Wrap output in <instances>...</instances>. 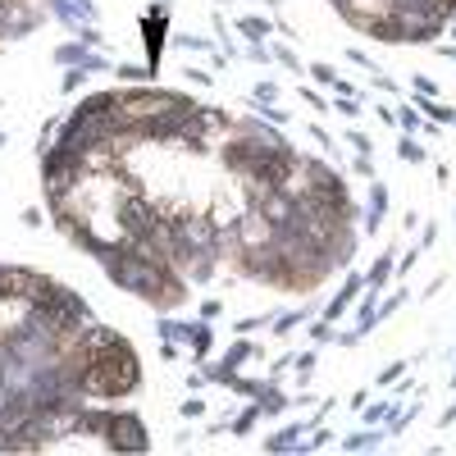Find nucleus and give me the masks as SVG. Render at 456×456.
<instances>
[{"instance_id":"nucleus-23","label":"nucleus","mask_w":456,"mask_h":456,"mask_svg":"<svg viewBox=\"0 0 456 456\" xmlns=\"http://www.w3.org/2000/svg\"><path fill=\"white\" fill-rule=\"evenodd\" d=\"M270 55H274V60H279V64H283V69H292V73H301V64H297V55H292V51H288V46H274V51H270Z\"/></svg>"},{"instance_id":"nucleus-6","label":"nucleus","mask_w":456,"mask_h":456,"mask_svg":"<svg viewBox=\"0 0 456 456\" xmlns=\"http://www.w3.org/2000/svg\"><path fill=\"white\" fill-rule=\"evenodd\" d=\"M392 256H397V251H383L379 261H374V270H369V274H365V288H374V292H379L383 283H388V279H392V270H397V261H392Z\"/></svg>"},{"instance_id":"nucleus-28","label":"nucleus","mask_w":456,"mask_h":456,"mask_svg":"<svg viewBox=\"0 0 456 456\" xmlns=\"http://www.w3.org/2000/svg\"><path fill=\"white\" fill-rule=\"evenodd\" d=\"M78 42H82V46H87V51H91V46H100V42H105V37H100L96 28H91V23H82V28H78Z\"/></svg>"},{"instance_id":"nucleus-24","label":"nucleus","mask_w":456,"mask_h":456,"mask_svg":"<svg viewBox=\"0 0 456 456\" xmlns=\"http://www.w3.org/2000/svg\"><path fill=\"white\" fill-rule=\"evenodd\" d=\"M78 69H87V73H105V69H109V60H105V55H91V51H87Z\"/></svg>"},{"instance_id":"nucleus-20","label":"nucleus","mask_w":456,"mask_h":456,"mask_svg":"<svg viewBox=\"0 0 456 456\" xmlns=\"http://www.w3.org/2000/svg\"><path fill=\"white\" fill-rule=\"evenodd\" d=\"M119 78L128 82V87H141V82L151 78V69H141V64H119Z\"/></svg>"},{"instance_id":"nucleus-47","label":"nucleus","mask_w":456,"mask_h":456,"mask_svg":"<svg viewBox=\"0 0 456 456\" xmlns=\"http://www.w3.org/2000/svg\"><path fill=\"white\" fill-rule=\"evenodd\" d=\"M452 37H456V19H452Z\"/></svg>"},{"instance_id":"nucleus-44","label":"nucleus","mask_w":456,"mask_h":456,"mask_svg":"<svg viewBox=\"0 0 456 456\" xmlns=\"http://www.w3.org/2000/svg\"><path fill=\"white\" fill-rule=\"evenodd\" d=\"M187 78H192V82H201V87H210V73H206V69H187Z\"/></svg>"},{"instance_id":"nucleus-42","label":"nucleus","mask_w":456,"mask_h":456,"mask_svg":"<svg viewBox=\"0 0 456 456\" xmlns=\"http://www.w3.org/2000/svg\"><path fill=\"white\" fill-rule=\"evenodd\" d=\"M301 100H306V105H310V109H324V100H319V91H310V87L301 91Z\"/></svg>"},{"instance_id":"nucleus-43","label":"nucleus","mask_w":456,"mask_h":456,"mask_svg":"<svg viewBox=\"0 0 456 456\" xmlns=\"http://www.w3.org/2000/svg\"><path fill=\"white\" fill-rule=\"evenodd\" d=\"M356 174H360V178H374V164H369V155H360V160H356Z\"/></svg>"},{"instance_id":"nucleus-15","label":"nucleus","mask_w":456,"mask_h":456,"mask_svg":"<svg viewBox=\"0 0 456 456\" xmlns=\"http://www.w3.org/2000/svg\"><path fill=\"white\" fill-rule=\"evenodd\" d=\"M397 160H406V164H424V160H429V151H424V146H415L411 137H402V146H397Z\"/></svg>"},{"instance_id":"nucleus-26","label":"nucleus","mask_w":456,"mask_h":456,"mask_svg":"<svg viewBox=\"0 0 456 456\" xmlns=\"http://www.w3.org/2000/svg\"><path fill=\"white\" fill-rule=\"evenodd\" d=\"M333 109H337V114H347V119H356V114H360L356 96H333Z\"/></svg>"},{"instance_id":"nucleus-50","label":"nucleus","mask_w":456,"mask_h":456,"mask_svg":"<svg viewBox=\"0 0 456 456\" xmlns=\"http://www.w3.org/2000/svg\"><path fill=\"white\" fill-rule=\"evenodd\" d=\"M333 5H342V0H333Z\"/></svg>"},{"instance_id":"nucleus-46","label":"nucleus","mask_w":456,"mask_h":456,"mask_svg":"<svg viewBox=\"0 0 456 456\" xmlns=\"http://www.w3.org/2000/svg\"><path fill=\"white\" fill-rule=\"evenodd\" d=\"M447 424H456V406H447V411H443V429H447Z\"/></svg>"},{"instance_id":"nucleus-8","label":"nucleus","mask_w":456,"mask_h":456,"mask_svg":"<svg viewBox=\"0 0 456 456\" xmlns=\"http://www.w3.org/2000/svg\"><path fill=\"white\" fill-rule=\"evenodd\" d=\"M360 328H356V333L360 337H365L369 333V328H374V324H379V292H374V288H369V292H365V301H360Z\"/></svg>"},{"instance_id":"nucleus-34","label":"nucleus","mask_w":456,"mask_h":456,"mask_svg":"<svg viewBox=\"0 0 456 456\" xmlns=\"http://www.w3.org/2000/svg\"><path fill=\"white\" fill-rule=\"evenodd\" d=\"M310 337H315V342H328V337H333V328H328V319H319V324H310Z\"/></svg>"},{"instance_id":"nucleus-35","label":"nucleus","mask_w":456,"mask_h":456,"mask_svg":"<svg viewBox=\"0 0 456 456\" xmlns=\"http://www.w3.org/2000/svg\"><path fill=\"white\" fill-rule=\"evenodd\" d=\"M183 415H187V420H196V415H206V402H196V397H187V402H183Z\"/></svg>"},{"instance_id":"nucleus-13","label":"nucleus","mask_w":456,"mask_h":456,"mask_svg":"<svg viewBox=\"0 0 456 456\" xmlns=\"http://www.w3.org/2000/svg\"><path fill=\"white\" fill-rule=\"evenodd\" d=\"M379 443H383L379 429H365V434H351L342 447H347V452H369V447H379Z\"/></svg>"},{"instance_id":"nucleus-32","label":"nucleus","mask_w":456,"mask_h":456,"mask_svg":"<svg viewBox=\"0 0 456 456\" xmlns=\"http://www.w3.org/2000/svg\"><path fill=\"white\" fill-rule=\"evenodd\" d=\"M292 365L301 369V379H306V374H310V369H315V351H301V356H292Z\"/></svg>"},{"instance_id":"nucleus-18","label":"nucleus","mask_w":456,"mask_h":456,"mask_svg":"<svg viewBox=\"0 0 456 456\" xmlns=\"http://www.w3.org/2000/svg\"><path fill=\"white\" fill-rule=\"evenodd\" d=\"M261 402H256V406H251V411H242L238 415V420H233V434H251V429H256V420H261Z\"/></svg>"},{"instance_id":"nucleus-51","label":"nucleus","mask_w":456,"mask_h":456,"mask_svg":"<svg viewBox=\"0 0 456 456\" xmlns=\"http://www.w3.org/2000/svg\"><path fill=\"white\" fill-rule=\"evenodd\" d=\"M452 60H456V51H452Z\"/></svg>"},{"instance_id":"nucleus-3","label":"nucleus","mask_w":456,"mask_h":456,"mask_svg":"<svg viewBox=\"0 0 456 456\" xmlns=\"http://www.w3.org/2000/svg\"><path fill=\"white\" fill-rule=\"evenodd\" d=\"M238 238H242V251L270 247V242H274V224L265 219V210H256V206L242 210V215H238Z\"/></svg>"},{"instance_id":"nucleus-17","label":"nucleus","mask_w":456,"mask_h":456,"mask_svg":"<svg viewBox=\"0 0 456 456\" xmlns=\"http://www.w3.org/2000/svg\"><path fill=\"white\" fill-rule=\"evenodd\" d=\"M251 356H256V347H251V342H233V347H228V356H224V365L238 369L242 360H251Z\"/></svg>"},{"instance_id":"nucleus-2","label":"nucleus","mask_w":456,"mask_h":456,"mask_svg":"<svg viewBox=\"0 0 456 456\" xmlns=\"http://www.w3.org/2000/svg\"><path fill=\"white\" fill-rule=\"evenodd\" d=\"M105 447L109 452H146V424L137 420L132 411H114V420H109V429H105Z\"/></svg>"},{"instance_id":"nucleus-49","label":"nucleus","mask_w":456,"mask_h":456,"mask_svg":"<svg viewBox=\"0 0 456 456\" xmlns=\"http://www.w3.org/2000/svg\"><path fill=\"white\" fill-rule=\"evenodd\" d=\"M219 5H228V0H219Z\"/></svg>"},{"instance_id":"nucleus-29","label":"nucleus","mask_w":456,"mask_h":456,"mask_svg":"<svg viewBox=\"0 0 456 456\" xmlns=\"http://www.w3.org/2000/svg\"><path fill=\"white\" fill-rule=\"evenodd\" d=\"M265 324H274V315H251V319L238 324V333H256V328H265Z\"/></svg>"},{"instance_id":"nucleus-33","label":"nucleus","mask_w":456,"mask_h":456,"mask_svg":"<svg viewBox=\"0 0 456 456\" xmlns=\"http://www.w3.org/2000/svg\"><path fill=\"white\" fill-rule=\"evenodd\" d=\"M261 114L270 123H288V109H279V105H261Z\"/></svg>"},{"instance_id":"nucleus-7","label":"nucleus","mask_w":456,"mask_h":456,"mask_svg":"<svg viewBox=\"0 0 456 456\" xmlns=\"http://www.w3.org/2000/svg\"><path fill=\"white\" fill-rule=\"evenodd\" d=\"M160 51H164V19L146 14V55H151V64L160 60Z\"/></svg>"},{"instance_id":"nucleus-9","label":"nucleus","mask_w":456,"mask_h":456,"mask_svg":"<svg viewBox=\"0 0 456 456\" xmlns=\"http://www.w3.org/2000/svg\"><path fill=\"white\" fill-rule=\"evenodd\" d=\"M51 14H55L60 23H64L69 33H78V28H82V14H78V5H73V0H51Z\"/></svg>"},{"instance_id":"nucleus-21","label":"nucleus","mask_w":456,"mask_h":456,"mask_svg":"<svg viewBox=\"0 0 456 456\" xmlns=\"http://www.w3.org/2000/svg\"><path fill=\"white\" fill-rule=\"evenodd\" d=\"M306 73L315 78L319 87H333V82H337V69H333V64H310V69H306Z\"/></svg>"},{"instance_id":"nucleus-14","label":"nucleus","mask_w":456,"mask_h":456,"mask_svg":"<svg viewBox=\"0 0 456 456\" xmlns=\"http://www.w3.org/2000/svg\"><path fill=\"white\" fill-rule=\"evenodd\" d=\"M228 388H233V392H242V397H261V392L270 388V383H261V379H238V369H233V374H228Z\"/></svg>"},{"instance_id":"nucleus-4","label":"nucleus","mask_w":456,"mask_h":456,"mask_svg":"<svg viewBox=\"0 0 456 456\" xmlns=\"http://www.w3.org/2000/svg\"><path fill=\"white\" fill-rule=\"evenodd\" d=\"M383 215H388V187L374 178V187H369V215H365V228H369V233L383 224Z\"/></svg>"},{"instance_id":"nucleus-11","label":"nucleus","mask_w":456,"mask_h":456,"mask_svg":"<svg viewBox=\"0 0 456 456\" xmlns=\"http://www.w3.org/2000/svg\"><path fill=\"white\" fill-rule=\"evenodd\" d=\"M82 55H87V46H82V42H64L60 51H55V60H60L64 69H78V64H82Z\"/></svg>"},{"instance_id":"nucleus-25","label":"nucleus","mask_w":456,"mask_h":456,"mask_svg":"<svg viewBox=\"0 0 456 456\" xmlns=\"http://www.w3.org/2000/svg\"><path fill=\"white\" fill-rule=\"evenodd\" d=\"M279 100V87L274 82H256V105H274Z\"/></svg>"},{"instance_id":"nucleus-45","label":"nucleus","mask_w":456,"mask_h":456,"mask_svg":"<svg viewBox=\"0 0 456 456\" xmlns=\"http://www.w3.org/2000/svg\"><path fill=\"white\" fill-rule=\"evenodd\" d=\"M347 60H351V64H360V69H369V55L365 51H347Z\"/></svg>"},{"instance_id":"nucleus-37","label":"nucleus","mask_w":456,"mask_h":456,"mask_svg":"<svg viewBox=\"0 0 456 456\" xmlns=\"http://www.w3.org/2000/svg\"><path fill=\"white\" fill-rule=\"evenodd\" d=\"M23 224H28V228H42L46 219H42V210H37V206H28V210H23Z\"/></svg>"},{"instance_id":"nucleus-48","label":"nucleus","mask_w":456,"mask_h":456,"mask_svg":"<svg viewBox=\"0 0 456 456\" xmlns=\"http://www.w3.org/2000/svg\"><path fill=\"white\" fill-rule=\"evenodd\" d=\"M0 146H5V132H0Z\"/></svg>"},{"instance_id":"nucleus-1","label":"nucleus","mask_w":456,"mask_h":456,"mask_svg":"<svg viewBox=\"0 0 456 456\" xmlns=\"http://www.w3.org/2000/svg\"><path fill=\"white\" fill-rule=\"evenodd\" d=\"M141 388V365L132 356L128 337H119L114 347H105L100 356H91L87 374H82V392L100 397V402H114V397H128Z\"/></svg>"},{"instance_id":"nucleus-39","label":"nucleus","mask_w":456,"mask_h":456,"mask_svg":"<svg viewBox=\"0 0 456 456\" xmlns=\"http://www.w3.org/2000/svg\"><path fill=\"white\" fill-rule=\"evenodd\" d=\"M347 141H351V146H356L360 155H369V137H365V132H347Z\"/></svg>"},{"instance_id":"nucleus-31","label":"nucleus","mask_w":456,"mask_h":456,"mask_svg":"<svg viewBox=\"0 0 456 456\" xmlns=\"http://www.w3.org/2000/svg\"><path fill=\"white\" fill-rule=\"evenodd\" d=\"M397 123H402V128H406V132H415V128H420V114H415V109H411V105H406V109H402V114H397Z\"/></svg>"},{"instance_id":"nucleus-12","label":"nucleus","mask_w":456,"mask_h":456,"mask_svg":"<svg viewBox=\"0 0 456 456\" xmlns=\"http://www.w3.org/2000/svg\"><path fill=\"white\" fill-rule=\"evenodd\" d=\"M210 342H215V333H210V319H201V324H192V356H206Z\"/></svg>"},{"instance_id":"nucleus-36","label":"nucleus","mask_w":456,"mask_h":456,"mask_svg":"<svg viewBox=\"0 0 456 456\" xmlns=\"http://www.w3.org/2000/svg\"><path fill=\"white\" fill-rule=\"evenodd\" d=\"M178 46L183 51H210V42H201V37H178Z\"/></svg>"},{"instance_id":"nucleus-27","label":"nucleus","mask_w":456,"mask_h":456,"mask_svg":"<svg viewBox=\"0 0 456 456\" xmlns=\"http://www.w3.org/2000/svg\"><path fill=\"white\" fill-rule=\"evenodd\" d=\"M392 411H397V406L392 402H379V406H365V420L374 424V420H392Z\"/></svg>"},{"instance_id":"nucleus-5","label":"nucleus","mask_w":456,"mask_h":456,"mask_svg":"<svg viewBox=\"0 0 456 456\" xmlns=\"http://www.w3.org/2000/svg\"><path fill=\"white\" fill-rule=\"evenodd\" d=\"M301 434H306V424H288L283 434L265 438V452H301Z\"/></svg>"},{"instance_id":"nucleus-30","label":"nucleus","mask_w":456,"mask_h":456,"mask_svg":"<svg viewBox=\"0 0 456 456\" xmlns=\"http://www.w3.org/2000/svg\"><path fill=\"white\" fill-rule=\"evenodd\" d=\"M402 374H406V360H392V365H388V369L379 374V383H397Z\"/></svg>"},{"instance_id":"nucleus-38","label":"nucleus","mask_w":456,"mask_h":456,"mask_svg":"<svg viewBox=\"0 0 456 456\" xmlns=\"http://www.w3.org/2000/svg\"><path fill=\"white\" fill-rule=\"evenodd\" d=\"M402 301H406V297H402V292H397V297H388V301H383V306H379V319H388V315H392V310H397V306H402Z\"/></svg>"},{"instance_id":"nucleus-10","label":"nucleus","mask_w":456,"mask_h":456,"mask_svg":"<svg viewBox=\"0 0 456 456\" xmlns=\"http://www.w3.org/2000/svg\"><path fill=\"white\" fill-rule=\"evenodd\" d=\"M238 28L251 37V42H261V37H270V33H274V23H270V19H261V14H247V19H242Z\"/></svg>"},{"instance_id":"nucleus-16","label":"nucleus","mask_w":456,"mask_h":456,"mask_svg":"<svg viewBox=\"0 0 456 456\" xmlns=\"http://www.w3.org/2000/svg\"><path fill=\"white\" fill-rule=\"evenodd\" d=\"M301 319H306V306H301V310H288V315H274V333H279V337H283V333H292Z\"/></svg>"},{"instance_id":"nucleus-40","label":"nucleus","mask_w":456,"mask_h":456,"mask_svg":"<svg viewBox=\"0 0 456 456\" xmlns=\"http://www.w3.org/2000/svg\"><path fill=\"white\" fill-rule=\"evenodd\" d=\"M224 310V301H201V319H215Z\"/></svg>"},{"instance_id":"nucleus-22","label":"nucleus","mask_w":456,"mask_h":456,"mask_svg":"<svg viewBox=\"0 0 456 456\" xmlns=\"http://www.w3.org/2000/svg\"><path fill=\"white\" fill-rule=\"evenodd\" d=\"M82 78H87V69H64V82H60V87H64L69 96H73V91L82 87Z\"/></svg>"},{"instance_id":"nucleus-19","label":"nucleus","mask_w":456,"mask_h":456,"mask_svg":"<svg viewBox=\"0 0 456 456\" xmlns=\"http://www.w3.org/2000/svg\"><path fill=\"white\" fill-rule=\"evenodd\" d=\"M160 333H164V342H174V337L192 342V324H178V319H160Z\"/></svg>"},{"instance_id":"nucleus-41","label":"nucleus","mask_w":456,"mask_h":456,"mask_svg":"<svg viewBox=\"0 0 456 456\" xmlns=\"http://www.w3.org/2000/svg\"><path fill=\"white\" fill-rule=\"evenodd\" d=\"M247 55H251V60H256V64H265V60H270V51H265L261 42H251V51H247Z\"/></svg>"}]
</instances>
